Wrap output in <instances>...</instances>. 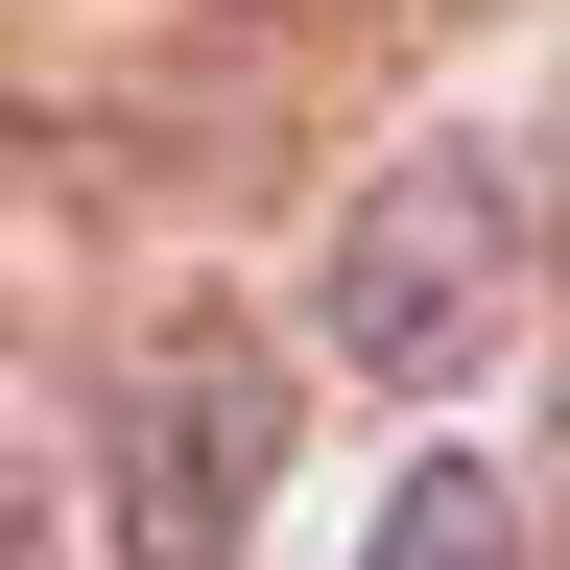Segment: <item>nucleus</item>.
Segmentation results:
<instances>
[{"label":"nucleus","instance_id":"f257e3e1","mask_svg":"<svg viewBox=\"0 0 570 570\" xmlns=\"http://www.w3.org/2000/svg\"><path fill=\"white\" fill-rule=\"evenodd\" d=\"M285 452H309L285 333H262V309H167V333L96 381V523H119V570H238L262 499H285Z\"/></svg>","mask_w":570,"mask_h":570},{"label":"nucleus","instance_id":"f03ea898","mask_svg":"<svg viewBox=\"0 0 570 570\" xmlns=\"http://www.w3.org/2000/svg\"><path fill=\"white\" fill-rule=\"evenodd\" d=\"M309 309H333V381H381V404L499 381V333H523V167H499V142H404V167L333 214Z\"/></svg>","mask_w":570,"mask_h":570},{"label":"nucleus","instance_id":"7ed1b4c3","mask_svg":"<svg viewBox=\"0 0 570 570\" xmlns=\"http://www.w3.org/2000/svg\"><path fill=\"white\" fill-rule=\"evenodd\" d=\"M356 570H523V475L499 452H404V499H381Z\"/></svg>","mask_w":570,"mask_h":570},{"label":"nucleus","instance_id":"20e7f679","mask_svg":"<svg viewBox=\"0 0 570 570\" xmlns=\"http://www.w3.org/2000/svg\"><path fill=\"white\" fill-rule=\"evenodd\" d=\"M0 570H71V547H48V523H0Z\"/></svg>","mask_w":570,"mask_h":570}]
</instances>
